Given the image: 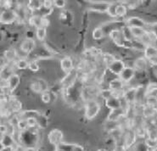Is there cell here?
I'll use <instances>...</instances> for the list:
<instances>
[{
	"label": "cell",
	"instance_id": "27",
	"mask_svg": "<svg viewBox=\"0 0 157 151\" xmlns=\"http://www.w3.org/2000/svg\"><path fill=\"white\" fill-rule=\"evenodd\" d=\"M128 14V8L123 4H117V17H125Z\"/></svg>",
	"mask_w": 157,
	"mask_h": 151
},
{
	"label": "cell",
	"instance_id": "34",
	"mask_svg": "<svg viewBox=\"0 0 157 151\" xmlns=\"http://www.w3.org/2000/svg\"><path fill=\"white\" fill-rule=\"evenodd\" d=\"M41 99H42V101L44 104H49L50 101H51V94L48 92V91L43 92L42 95H41Z\"/></svg>",
	"mask_w": 157,
	"mask_h": 151
},
{
	"label": "cell",
	"instance_id": "42",
	"mask_svg": "<svg viewBox=\"0 0 157 151\" xmlns=\"http://www.w3.org/2000/svg\"><path fill=\"white\" fill-rule=\"evenodd\" d=\"M72 151H84V148L79 144H73Z\"/></svg>",
	"mask_w": 157,
	"mask_h": 151
},
{
	"label": "cell",
	"instance_id": "16",
	"mask_svg": "<svg viewBox=\"0 0 157 151\" xmlns=\"http://www.w3.org/2000/svg\"><path fill=\"white\" fill-rule=\"evenodd\" d=\"M43 3L44 1H40V0H30L27 3V9L31 12L42 10L44 8Z\"/></svg>",
	"mask_w": 157,
	"mask_h": 151
},
{
	"label": "cell",
	"instance_id": "10",
	"mask_svg": "<svg viewBox=\"0 0 157 151\" xmlns=\"http://www.w3.org/2000/svg\"><path fill=\"white\" fill-rule=\"evenodd\" d=\"M60 68L66 74H68L71 71H72L74 70V64L72 59L69 56L64 57L60 60Z\"/></svg>",
	"mask_w": 157,
	"mask_h": 151
},
{
	"label": "cell",
	"instance_id": "40",
	"mask_svg": "<svg viewBox=\"0 0 157 151\" xmlns=\"http://www.w3.org/2000/svg\"><path fill=\"white\" fill-rule=\"evenodd\" d=\"M66 1L65 0H55L54 1V6L57 9H63L66 6Z\"/></svg>",
	"mask_w": 157,
	"mask_h": 151
},
{
	"label": "cell",
	"instance_id": "17",
	"mask_svg": "<svg viewBox=\"0 0 157 151\" xmlns=\"http://www.w3.org/2000/svg\"><path fill=\"white\" fill-rule=\"evenodd\" d=\"M43 21H44V17L38 15H33L28 19V22L30 25L34 26L36 29L43 26Z\"/></svg>",
	"mask_w": 157,
	"mask_h": 151
},
{
	"label": "cell",
	"instance_id": "28",
	"mask_svg": "<svg viewBox=\"0 0 157 151\" xmlns=\"http://www.w3.org/2000/svg\"><path fill=\"white\" fill-rule=\"evenodd\" d=\"M117 4H113V3L109 4L106 13L108 14V15H110V17H113V18L117 17Z\"/></svg>",
	"mask_w": 157,
	"mask_h": 151
},
{
	"label": "cell",
	"instance_id": "30",
	"mask_svg": "<svg viewBox=\"0 0 157 151\" xmlns=\"http://www.w3.org/2000/svg\"><path fill=\"white\" fill-rule=\"evenodd\" d=\"M10 108L13 111H19L21 108V104L17 100H13L10 101Z\"/></svg>",
	"mask_w": 157,
	"mask_h": 151
},
{
	"label": "cell",
	"instance_id": "7",
	"mask_svg": "<svg viewBox=\"0 0 157 151\" xmlns=\"http://www.w3.org/2000/svg\"><path fill=\"white\" fill-rule=\"evenodd\" d=\"M124 82L121 80L120 78H114L109 82V89H110L114 92V95H117V93L121 92L123 93L124 89Z\"/></svg>",
	"mask_w": 157,
	"mask_h": 151
},
{
	"label": "cell",
	"instance_id": "22",
	"mask_svg": "<svg viewBox=\"0 0 157 151\" xmlns=\"http://www.w3.org/2000/svg\"><path fill=\"white\" fill-rule=\"evenodd\" d=\"M131 31L134 37V39H138V40H140L147 32L145 28H141V27H132Z\"/></svg>",
	"mask_w": 157,
	"mask_h": 151
},
{
	"label": "cell",
	"instance_id": "20",
	"mask_svg": "<svg viewBox=\"0 0 157 151\" xmlns=\"http://www.w3.org/2000/svg\"><path fill=\"white\" fill-rule=\"evenodd\" d=\"M144 56L148 59V61L150 60L151 59H153L155 57L157 56V48L154 45H150L147 46L144 51Z\"/></svg>",
	"mask_w": 157,
	"mask_h": 151
},
{
	"label": "cell",
	"instance_id": "24",
	"mask_svg": "<svg viewBox=\"0 0 157 151\" xmlns=\"http://www.w3.org/2000/svg\"><path fill=\"white\" fill-rule=\"evenodd\" d=\"M92 36L94 40H100L105 37V30L102 27H96L93 31Z\"/></svg>",
	"mask_w": 157,
	"mask_h": 151
},
{
	"label": "cell",
	"instance_id": "6",
	"mask_svg": "<svg viewBox=\"0 0 157 151\" xmlns=\"http://www.w3.org/2000/svg\"><path fill=\"white\" fill-rule=\"evenodd\" d=\"M110 39L113 41L114 43L119 46V47H125V42L124 38L122 37V33H121V29H113L111 30L109 33Z\"/></svg>",
	"mask_w": 157,
	"mask_h": 151
},
{
	"label": "cell",
	"instance_id": "26",
	"mask_svg": "<svg viewBox=\"0 0 157 151\" xmlns=\"http://www.w3.org/2000/svg\"><path fill=\"white\" fill-rule=\"evenodd\" d=\"M15 67L18 70H26L29 67V61H27L26 59H19L15 61Z\"/></svg>",
	"mask_w": 157,
	"mask_h": 151
},
{
	"label": "cell",
	"instance_id": "8",
	"mask_svg": "<svg viewBox=\"0 0 157 151\" xmlns=\"http://www.w3.org/2000/svg\"><path fill=\"white\" fill-rule=\"evenodd\" d=\"M36 47V42L32 37L26 38L21 43V44L20 46L21 51L25 53L26 55H29L30 53L34 50V48Z\"/></svg>",
	"mask_w": 157,
	"mask_h": 151
},
{
	"label": "cell",
	"instance_id": "43",
	"mask_svg": "<svg viewBox=\"0 0 157 151\" xmlns=\"http://www.w3.org/2000/svg\"><path fill=\"white\" fill-rule=\"evenodd\" d=\"M25 151H37L34 147H26Z\"/></svg>",
	"mask_w": 157,
	"mask_h": 151
},
{
	"label": "cell",
	"instance_id": "11",
	"mask_svg": "<svg viewBox=\"0 0 157 151\" xmlns=\"http://www.w3.org/2000/svg\"><path fill=\"white\" fill-rule=\"evenodd\" d=\"M148 64L149 61L144 56H141L137 58L134 64H133V68L135 69L136 71H144L148 68Z\"/></svg>",
	"mask_w": 157,
	"mask_h": 151
},
{
	"label": "cell",
	"instance_id": "9",
	"mask_svg": "<svg viewBox=\"0 0 157 151\" xmlns=\"http://www.w3.org/2000/svg\"><path fill=\"white\" fill-rule=\"evenodd\" d=\"M126 26L128 27H141V28H145L146 23L145 21L138 16H131L128 17L126 20Z\"/></svg>",
	"mask_w": 157,
	"mask_h": 151
},
{
	"label": "cell",
	"instance_id": "39",
	"mask_svg": "<svg viewBox=\"0 0 157 151\" xmlns=\"http://www.w3.org/2000/svg\"><path fill=\"white\" fill-rule=\"evenodd\" d=\"M146 101L149 106L154 107L157 104V97H146Z\"/></svg>",
	"mask_w": 157,
	"mask_h": 151
},
{
	"label": "cell",
	"instance_id": "18",
	"mask_svg": "<svg viewBox=\"0 0 157 151\" xmlns=\"http://www.w3.org/2000/svg\"><path fill=\"white\" fill-rule=\"evenodd\" d=\"M127 112L122 110L121 108L117 109V110H113V111H110V114L108 116V120L109 121H112V122H117L118 121L121 117H122Z\"/></svg>",
	"mask_w": 157,
	"mask_h": 151
},
{
	"label": "cell",
	"instance_id": "15",
	"mask_svg": "<svg viewBox=\"0 0 157 151\" xmlns=\"http://www.w3.org/2000/svg\"><path fill=\"white\" fill-rule=\"evenodd\" d=\"M77 77V71L73 70L72 71H71L70 73L66 74V77L63 79V85L66 88H70L71 86H72L74 83V81H76V79Z\"/></svg>",
	"mask_w": 157,
	"mask_h": 151
},
{
	"label": "cell",
	"instance_id": "13",
	"mask_svg": "<svg viewBox=\"0 0 157 151\" xmlns=\"http://www.w3.org/2000/svg\"><path fill=\"white\" fill-rule=\"evenodd\" d=\"M1 145H2V149H8V148H13L15 146V140L10 134H4L2 135V139H1Z\"/></svg>",
	"mask_w": 157,
	"mask_h": 151
},
{
	"label": "cell",
	"instance_id": "38",
	"mask_svg": "<svg viewBox=\"0 0 157 151\" xmlns=\"http://www.w3.org/2000/svg\"><path fill=\"white\" fill-rule=\"evenodd\" d=\"M150 33L153 35V37L157 40V22L152 23L150 24V30H149Z\"/></svg>",
	"mask_w": 157,
	"mask_h": 151
},
{
	"label": "cell",
	"instance_id": "1",
	"mask_svg": "<svg viewBox=\"0 0 157 151\" xmlns=\"http://www.w3.org/2000/svg\"><path fill=\"white\" fill-rule=\"evenodd\" d=\"M101 106L95 100H89L85 104V117L88 120H93L95 118L100 111Z\"/></svg>",
	"mask_w": 157,
	"mask_h": 151
},
{
	"label": "cell",
	"instance_id": "4",
	"mask_svg": "<svg viewBox=\"0 0 157 151\" xmlns=\"http://www.w3.org/2000/svg\"><path fill=\"white\" fill-rule=\"evenodd\" d=\"M126 67V64L123 60L121 59H115L113 62L111 63L110 65H109L107 68L108 70H110L111 73L115 74L117 76H120V74L121 73V71L124 70V68Z\"/></svg>",
	"mask_w": 157,
	"mask_h": 151
},
{
	"label": "cell",
	"instance_id": "47",
	"mask_svg": "<svg viewBox=\"0 0 157 151\" xmlns=\"http://www.w3.org/2000/svg\"><path fill=\"white\" fill-rule=\"evenodd\" d=\"M152 151H157V147H155Z\"/></svg>",
	"mask_w": 157,
	"mask_h": 151
},
{
	"label": "cell",
	"instance_id": "44",
	"mask_svg": "<svg viewBox=\"0 0 157 151\" xmlns=\"http://www.w3.org/2000/svg\"><path fill=\"white\" fill-rule=\"evenodd\" d=\"M55 151H66V150H64V149H60V148L56 147V149H55Z\"/></svg>",
	"mask_w": 157,
	"mask_h": 151
},
{
	"label": "cell",
	"instance_id": "2",
	"mask_svg": "<svg viewBox=\"0 0 157 151\" xmlns=\"http://www.w3.org/2000/svg\"><path fill=\"white\" fill-rule=\"evenodd\" d=\"M18 20L16 11L12 9H5L1 13V23L4 25H10Z\"/></svg>",
	"mask_w": 157,
	"mask_h": 151
},
{
	"label": "cell",
	"instance_id": "12",
	"mask_svg": "<svg viewBox=\"0 0 157 151\" xmlns=\"http://www.w3.org/2000/svg\"><path fill=\"white\" fill-rule=\"evenodd\" d=\"M21 82V77L17 74H13L7 80V87L11 92H14Z\"/></svg>",
	"mask_w": 157,
	"mask_h": 151
},
{
	"label": "cell",
	"instance_id": "25",
	"mask_svg": "<svg viewBox=\"0 0 157 151\" xmlns=\"http://www.w3.org/2000/svg\"><path fill=\"white\" fill-rule=\"evenodd\" d=\"M36 37H37V40L41 41V42L45 40V38L47 37V28L42 26V27L36 29Z\"/></svg>",
	"mask_w": 157,
	"mask_h": 151
},
{
	"label": "cell",
	"instance_id": "23",
	"mask_svg": "<svg viewBox=\"0 0 157 151\" xmlns=\"http://www.w3.org/2000/svg\"><path fill=\"white\" fill-rule=\"evenodd\" d=\"M5 58V59H7L9 62H13L14 60H15L16 59V57L18 56V54H17V52L15 49H8L4 53V55H3Z\"/></svg>",
	"mask_w": 157,
	"mask_h": 151
},
{
	"label": "cell",
	"instance_id": "32",
	"mask_svg": "<svg viewBox=\"0 0 157 151\" xmlns=\"http://www.w3.org/2000/svg\"><path fill=\"white\" fill-rule=\"evenodd\" d=\"M149 149L145 142H141L135 145V151H148Z\"/></svg>",
	"mask_w": 157,
	"mask_h": 151
},
{
	"label": "cell",
	"instance_id": "35",
	"mask_svg": "<svg viewBox=\"0 0 157 151\" xmlns=\"http://www.w3.org/2000/svg\"><path fill=\"white\" fill-rule=\"evenodd\" d=\"M17 126H18L19 129H20L21 132L26 131V129L28 128V126H27V122H26V119H21V120L19 121Z\"/></svg>",
	"mask_w": 157,
	"mask_h": 151
},
{
	"label": "cell",
	"instance_id": "19",
	"mask_svg": "<svg viewBox=\"0 0 157 151\" xmlns=\"http://www.w3.org/2000/svg\"><path fill=\"white\" fill-rule=\"evenodd\" d=\"M123 97L128 101L129 104L135 102L137 100V89H130L123 92Z\"/></svg>",
	"mask_w": 157,
	"mask_h": 151
},
{
	"label": "cell",
	"instance_id": "14",
	"mask_svg": "<svg viewBox=\"0 0 157 151\" xmlns=\"http://www.w3.org/2000/svg\"><path fill=\"white\" fill-rule=\"evenodd\" d=\"M105 104H106V106L108 107L110 111L120 109L121 108L120 98L116 95L111 96V97L109 98L108 100H105Z\"/></svg>",
	"mask_w": 157,
	"mask_h": 151
},
{
	"label": "cell",
	"instance_id": "45",
	"mask_svg": "<svg viewBox=\"0 0 157 151\" xmlns=\"http://www.w3.org/2000/svg\"><path fill=\"white\" fill-rule=\"evenodd\" d=\"M97 151H107V149H99Z\"/></svg>",
	"mask_w": 157,
	"mask_h": 151
},
{
	"label": "cell",
	"instance_id": "31",
	"mask_svg": "<svg viewBox=\"0 0 157 151\" xmlns=\"http://www.w3.org/2000/svg\"><path fill=\"white\" fill-rule=\"evenodd\" d=\"M26 120V122H27V126L30 128H33L35 127L36 126L38 125V122H37V119L34 116H32V117H28Z\"/></svg>",
	"mask_w": 157,
	"mask_h": 151
},
{
	"label": "cell",
	"instance_id": "5",
	"mask_svg": "<svg viewBox=\"0 0 157 151\" xmlns=\"http://www.w3.org/2000/svg\"><path fill=\"white\" fill-rule=\"evenodd\" d=\"M136 75V70L133 67L130 66H126L124 68V70L121 71V73L120 74L119 76V78H120L121 81L124 82L125 84L126 83H128L132 80V78L135 77Z\"/></svg>",
	"mask_w": 157,
	"mask_h": 151
},
{
	"label": "cell",
	"instance_id": "37",
	"mask_svg": "<svg viewBox=\"0 0 157 151\" xmlns=\"http://www.w3.org/2000/svg\"><path fill=\"white\" fill-rule=\"evenodd\" d=\"M100 94L102 96V98H104V100H108L109 98H110L111 96L114 95V92L110 90V89H107V90H102L100 91Z\"/></svg>",
	"mask_w": 157,
	"mask_h": 151
},
{
	"label": "cell",
	"instance_id": "41",
	"mask_svg": "<svg viewBox=\"0 0 157 151\" xmlns=\"http://www.w3.org/2000/svg\"><path fill=\"white\" fill-rule=\"evenodd\" d=\"M43 5H44V9H52L53 6H54V1H52V0H44Z\"/></svg>",
	"mask_w": 157,
	"mask_h": 151
},
{
	"label": "cell",
	"instance_id": "3",
	"mask_svg": "<svg viewBox=\"0 0 157 151\" xmlns=\"http://www.w3.org/2000/svg\"><path fill=\"white\" fill-rule=\"evenodd\" d=\"M48 139L52 145L58 147L59 144L63 143V133L59 129H53L48 133Z\"/></svg>",
	"mask_w": 157,
	"mask_h": 151
},
{
	"label": "cell",
	"instance_id": "29",
	"mask_svg": "<svg viewBox=\"0 0 157 151\" xmlns=\"http://www.w3.org/2000/svg\"><path fill=\"white\" fill-rule=\"evenodd\" d=\"M115 59H117V58H115V57H114L112 55H110V54H104V55H103V61L105 62V64H106L107 66L113 62Z\"/></svg>",
	"mask_w": 157,
	"mask_h": 151
},
{
	"label": "cell",
	"instance_id": "36",
	"mask_svg": "<svg viewBox=\"0 0 157 151\" xmlns=\"http://www.w3.org/2000/svg\"><path fill=\"white\" fill-rule=\"evenodd\" d=\"M39 65L37 64V62L36 60H33V61H30L29 62V67L28 69L30 70H32L33 72H37L39 70Z\"/></svg>",
	"mask_w": 157,
	"mask_h": 151
},
{
	"label": "cell",
	"instance_id": "21",
	"mask_svg": "<svg viewBox=\"0 0 157 151\" xmlns=\"http://www.w3.org/2000/svg\"><path fill=\"white\" fill-rule=\"evenodd\" d=\"M121 31L122 37L124 38L126 43H132V41L134 40V37H133V35L132 33V31L130 27H128V26L125 25V26H123L121 28Z\"/></svg>",
	"mask_w": 157,
	"mask_h": 151
},
{
	"label": "cell",
	"instance_id": "33",
	"mask_svg": "<svg viewBox=\"0 0 157 151\" xmlns=\"http://www.w3.org/2000/svg\"><path fill=\"white\" fill-rule=\"evenodd\" d=\"M31 89L33 90V92H37V93H39V92L42 93V89H41L40 83H39L38 81H34V82H33L31 84Z\"/></svg>",
	"mask_w": 157,
	"mask_h": 151
},
{
	"label": "cell",
	"instance_id": "46",
	"mask_svg": "<svg viewBox=\"0 0 157 151\" xmlns=\"http://www.w3.org/2000/svg\"><path fill=\"white\" fill-rule=\"evenodd\" d=\"M115 151H122V150H121V149H115Z\"/></svg>",
	"mask_w": 157,
	"mask_h": 151
}]
</instances>
